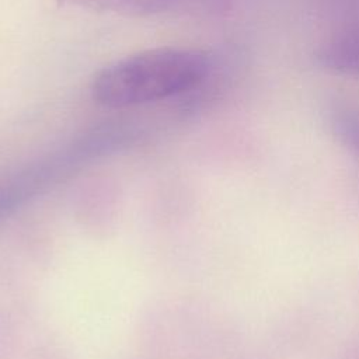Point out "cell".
I'll return each mask as SVG.
<instances>
[{"instance_id": "obj_3", "label": "cell", "mask_w": 359, "mask_h": 359, "mask_svg": "<svg viewBox=\"0 0 359 359\" xmlns=\"http://www.w3.org/2000/svg\"><path fill=\"white\" fill-rule=\"evenodd\" d=\"M318 60L328 69L359 74V27L328 39L318 50Z\"/></svg>"}, {"instance_id": "obj_1", "label": "cell", "mask_w": 359, "mask_h": 359, "mask_svg": "<svg viewBox=\"0 0 359 359\" xmlns=\"http://www.w3.org/2000/svg\"><path fill=\"white\" fill-rule=\"evenodd\" d=\"M209 70V59L199 50L149 49L102 67L93 79L91 95L108 108L143 105L198 87Z\"/></svg>"}, {"instance_id": "obj_4", "label": "cell", "mask_w": 359, "mask_h": 359, "mask_svg": "<svg viewBox=\"0 0 359 359\" xmlns=\"http://www.w3.org/2000/svg\"><path fill=\"white\" fill-rule=\"evenodd\" d=\"M335 128L342 140L359 154V112L344 111L338 114Z\"/></svg>"}, {"instance_id": "obj_2", "label": "cell", "mask_w": 359, "mask_h": 359, "mask_svg": "<svg viewBox=\"0 0 359 359\" xmlns=\"http://www.w3.org/2000/svg\"><path fill=\"white\" fill-rule=\"evenodd\" d=\"M224 1L227 0H57L63 6L135 17L180 10L219 8L224 6Z\"/></svg>"}]
</instances>
